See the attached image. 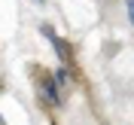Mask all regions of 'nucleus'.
Segmentation results:
<instances>
[{
    "mask_svg": "<svg viewBox=\"0 0 134 125\" xmlns=\"http://www.w3.org/2000/svg\"><path fill=\"white\" fill-rule=\"evenodd\" d=\"M43 34L52 40V46H55V52H58V58H67V46H64V40H61L58 34L52 31V28H43Z\"/></svg>",
    "mask_w": 134,
    "mask_h": 125,
    "instance_id": "f257e3e1",
    "label": "nucleus"
},
{
    "mask_svg": "<svg viewBox=\"0 0 134 125\" xmlns=\"http://www.w3.org/2000/svg\"><path fill=\"white\" fill-rule=\"evenodd\" d=\"M125 9H128V18H131V25H134V0H125Z\"/></svg>",
    "mask_w": 134,
    "mask_h": 125,
    "instance_id": "f03ea898",
    "label": "nucleus"
}]
</instances>
